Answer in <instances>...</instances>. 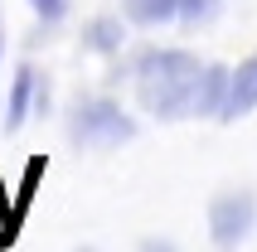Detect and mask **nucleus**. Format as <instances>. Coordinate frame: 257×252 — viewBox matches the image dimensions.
I'll return each instance as SVG.
<instances>
[{"mask_svg": "<svg viewBox=\"0 0 257 252\" xmlns=\"http://www.w3.org/2000/svg\"><path fill=\"white\" fill-rule=\"evenodd\" d=\"M204 73L194 54H180V49H160V54H146L141 68H136V92H141L146 112H156L160 121H180V116L199 112L204 97Z\"/></svg>", "mask_w": 257, "mask_h": 252, "instance_id": "nucleus-1", "label": "nucleus"}, {"mask_svg": "<svg viewBox=\"0 0 257 252\" xmlns=\"http://www.w3.org/2000/svg\"><path fill=\"white\" fill-rule=\"evenodd\" d=\"M131 131H136L131 116H121V107H112V102H92L73 116V136L83 146H121V141H131Z\"/></svg>", "mask_w": 257, "mask_h": 252, "instance_id": "nucleus-2", "label": "nucleus"}, {"mask_svg": "<svg viewBox=\"0 0 257 252\" xmlns=\"http://www.w3.org/2000/svg\"><path fill=\"white\" fill-rule=\"evenodd\" d=\"M252 218H257V199L252 194H223V199H214V209H209L214 242H223V247L243 242L247 233H252Z\"/></svg>", "mask_w": 257, "mask_h": 252, "instance_id": "nucleus-3", "label": "nucleus"}, {"mask_svg": "<svg viewBox=\"0 0 257 252\" xmlns=\"http://www.w3.org/2000/svg\"><path fill=\"white\" fill-rule=\"evenodd\" d=\"M257 107V58H247L243 68L228 78V102H223V116H247Z\"/></svg>", "mask_w": 257, "mask_h": 252, "instance_id": "nucleus-4", "label": "nucleus"}, {"mask_svg": "<svg viewBox=\"0 0 257 252\" xmlns=\"http://www.w3.org/2000/svg\"><path fill=\"white\" fill-rule=\"evenodd\" d=\"M126 15L136 25H165L180 15V0H126Z\"/></svg>", "mask_w": 257, "mask_h": 252, "instance_id": "nucleus-5", "label": "nucleus"}, {"mask_svg": "<svg viewBox=\"0 0 257 252\" xmlns=\"http://www.w3.org/2000/svg\"><path fill=\"white\" fill-rule=\"evenodd\" d=\"M223 102H228V73H223V68H209V73H204L199 112H218V116H223Z\"/></svg>", "mask_w": 257, "mask_h": 252, "instance_id": "nucleus-6", "label": "nucleus"}, {"mask_svg": "<svg viewBox=\"0 0 257 252\" xmlns=\"http://www.w3.org/2000/svg\"><path fill=\"white\" fill-rule=\"evenodd\" d=\"M29 92H34V73H29V68H20V78H15V92H10V116H5V126H10V131L25 121Z\"/></svg>", "mask_w": 257, "mask_h": 252, "instance_id": "nucleus-7", "label": "nucleus"}, {"mask_svg": "<svg viewBox=\"0 0 257 252\" xmlns=\"http://www.w3.org/2000/svg\"><path fill=\"white\" fill-rule=\"evenodd\" d=\"M214 10H218L214 0H180V15H185V20H209Z\"/></svg>", "mask_w": 257, "mask_h": 252, "instance_id": "nucleus-8", "label": "nucleus"}, {"mask_svg": "<svg viewBox=\"0 0 257 252\" xmlns=\"http://www.w3.org/2000/svg\"><path fill=\"white\" fill-rule=\"evenodd\" d=\"M92 44H97V49H112V44H116V25H107V20L92 25Z\"/></svg>", "mask_w": 257, "mask_h": 252, "instance_id": "nucleus-9", "label": "nucleus"}, {"mask_svg": "<svg viewBox=\"0 0 257 252\" xmlns=\"http://www.w3.org/2000/svg\"><path fill=\"white\" fill-rule=\"evenodd\" d=\"M29 5H34V10H39L44 20H58V15H63V5H68V0H29Z\"/></svg>", "mask_w": 257, "mask_h": 252, "instance_id": "nucleus-10", "label": "nucleus"}, {"mask_svg": "<svg viewBox=\"0 0 257 252\" xmlns=\"http://www.w3.org/2000/svg\"><path fill=\"white\" fill-rule=\"evenodd\" d=\"M146 252H175L170 242H146Z\"/></svg>", "mask_w": 257, "mask_h": 252, "instance_id": "nucleus-11", "label": "nucleus"}]
</instances>
